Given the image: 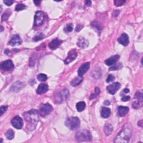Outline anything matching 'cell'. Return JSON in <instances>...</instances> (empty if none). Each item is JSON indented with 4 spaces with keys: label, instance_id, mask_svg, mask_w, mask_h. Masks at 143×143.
<instances>
[{
    "label": "cell",
    "instance_id": "obj_1",
    "mask_svg": "<svg viewBox=\"0 0 143 143\" xmlns=\"http://www.w3.org/2000/svg\"><path fill=\"white\" fill-rule=\"evenodd\" d=\"M23 115L24 119L26 122V128L29 131L34 130L39 121L38 111L32 109L25 112Z\"/></svg>",
    "mask_w": 143,
    "mask_h": 143
},
{
    "label": "cell",
    "instance_id": "obj_2",
    "mask_svg": "<svg viewBox=\"0 0 143 143\" xmlns=\"http://www.w3.org/2000/svg\"><path fill=\"white\" fill-rule=\"evenodd\" d=\"M132 127L130 123H126L123 126L122 130L120 131L114 140V142L127 143L131 136Z\"/></svg>",
    "mask_w": 143,
    "mask_h": 143
},
{
    "label": "cell",
    "instance_id": "obj_3",
    "mask_svg": "<svg viewBox=\"0 0 143 143\" xmlns=\"http://www.w3.org/2000/svg\"><path fill=\"white\" fill-rule=\"evenodd\" d=\"M92 138V137L91 132L84 129L77 132L75 135V139L78 142L90 141Z\"/></svg>",
    "mask_w": 143,
    "mask_h": 143
},
{
    "label": "cell",
    "instance_id": "obj_4",
    "mask_svg": "<svg viewBox=\"0 0 143 143\" xmlns=\"http://www.w3.org/2000/svg\"><path fill=\"white\" fill-rule=\"evenodd\" d=\"M65 124L70 130H75L80 126V120L77 117H72L65 121Z\"/></svg>",
    "mask_w": 143,
    "mask_h": 143
},
{
    "label": "cell",
    "instance_id": "obj_5",
    "mask_svg": "<svg viewBox=\"0 0 143 143\" xmlns=\"http://www.w3.org/2000/svg\"><path fill=\"white\" fill-rule=\"evenodd\" d=\"M69 96V91L67 89H64L55 95L53 101L55 103H62L67 100Z\"/></svg>",
    "mask_w": 143,
    "mask_h": 143
},
{
    "label": "cell",
    "instance_id": "obj_6",
    "mask_svg": "<svg viewBox=\"0 0 143 143\" xmlns=\"http://www.w3.org/2000/svg\"><path fill=\"white\" fill-rule=\"evenodd\" d=\"M53 111V107L49 103L43 104L40 107L39 112L41 116L45 117L50 114Z\"/></svg>",
    "mask_w": 143,
    "mask_h": 143
},
{
    "label": "cell",
    "instance_id": "obj_7",
    "mask_svg": "<svg viewBox=\"0 0 143 143\" xmlns=\"http://www.w3.org/2000/svg\"><path fill=\"white\" fill-rule=\"evenodd\" d=\"M134 98L135 100L134 101L133 103H132V106L135 109H138L141 107L142 104V92H140L139 91L137 92Z\"/></svg>",
    "mask_w": 143,
    "mask_h": 143
},
{
    "label": "cell",
    "instance_id": "obj_8",
    "mask_svg": "<svg viewBox=\"0 0 143 143\" xmlns=\"http://www.w3.org/2000/svg\"><path fill=\"white\" fill-rule=\"evenodd\" d=\"M45 15L43 12L39 11L36 12L34 18V26H40L44 23Z\"/></svg>",
    "mask_w": 143,
    "mask_h": 143
},
{
    "label": "cell",
    "instance_id": "obj_9",
    "mask_svg": "<svg viewBox=\"0 0 143 143\" xmlns=\"http://www.w3.org/2000/svg\"><path fill=\"white\" fill-rule=\"evenodd\" d=\"M11 123L13 127L17 129H21L23 128L24 124L23 119L19 116H16L13 118L11 120Z\"/></svg>",
    "mask_w": 143,
    "mask_h": 143
},
{
    "label": "cell",
    "instance_id": "obj_10",
    "mask_svg": "<svg viewBox=\"0 0 143 143\" xmlns=\"http://www.w3.org/2000/svg\"><path fill=\"white\" fill-rule=\"evenodd\" d=\"M1 67L2 69L4 71H9L11 70L14 68V65H13L12 60H6L1 63Z\"/></svg>",
    "mask_w": 143,
    "mask_h": 143
},
{
    "label": "cell",
    "instance_id": "obj_11",
    "mask_svg": "<svg viewBox=\"0 0 143 143\" xmlns=\"http://www.w3.org/2000/svg\"><path fill=\"white\" fill-rule=\"evenodd\" d=\"M120 87L121 84L120 83H119V82H115V83L107 86L106 87V89L111 95H115L116 92L119 91Z\"/></svg>",
    "mask_w": 143,
    "mask_h": 143
},
{
    "label": "cell",
    "instance_id": "obj_12",
    "mask_svg": "<svg viewBox=\"0 0 143 143\" xmlns=\"http://www.w3.org/2000/svg\"><path fill=\"white\" fill-rule=\"evenodd\" d=\"M77 57V53L75 51V50H73L69 51L68 54V56L64 60V63L65 64H68L70 63L74 60L76 59V58Z\"/></svg>",
    "mask_w": 143,
    "mask_h": 143
},
{
    "label": "cell",
    "instance_id": "obj_13",
    "mask_svg": "<svg viewBox=\"0 0 143 143\" xmlns=\"http://www.w3.org/2000/svg\"><path fill=\"white\" fill-rule=\"evenodd\" d=\"M90 67V63L87 62L82 64L78 70V74L79 76H82L87 72Z\"/></svg>",
    "mask_w": 143,
    "mask_h": 143
},
{
    "label": "cell",
    "instance_id": "obj_14",
    "mask_svg": "<svg viewBox=\"0 0 143 143\" xmlns=\"http://www.w3.org/2000/svg\"><path fill=\"white\" fill-rule=\"evenodd\" d=\"M22 43V41L21 40L20 37L18 35H13L12 38L11 39L9 43V44L11 46H15L21 45Z\"/></svg>",
    "mask_w": 143,
    "mask_h": 143
},
{
    "label": "cell",
    "instance_id": "obj_15",
    "mask_svg": "<svg viewBox=\"0 0 143 143\" xmlns=\"http://www.w3.org/2000/svg\"><path fill=\"white\" fill-rule=\"evenodd\" d=\"M118 42H119L121 44H122L123 46H127L129 43V39L128 35L125 34V33H123V34L121 35V37L119 38V39H117Z\"/></svg>",
    "mask_w": 143,
    "mask_h": 143
},
{
    "label": "cell",
    "instance_id": "obj_16",
    "mask_svg": "<svg viewBox=\"0 0 143 143\" xmlns=\"http://www.w3.org/2000/svg\"><path fill=\"white\" fill-rule=\"evenodd\" d=\"M129 111V107L126 106H119L117 108V115L119 117H124Z\"/></svg>",
    "mask_w": 143,
    "mask_h": 143
},
{
    "label": "cell",
    "instance_id": "obj_17",
    "mask_svg": "<svg viewBox=\"0 0 143 143\" xmlns=\"http://www.w3.org/2000/svg\"><path fill=\"white\" fill-rule=\"evenodd\" d=\"M119 58L120 56L119 55H115V56H112L110 58H109V59H106L104 63H105V64L107 65L110 66L114 64L115 63H116L118 61V60L119 59Z\"/></svg>",
    "mask_w": 143,
    "mask_h": 143
},
{
    "label": "cell",
    "instance_id": "obj_18",
    "mask_svg": "<svg viewBox=\"0 0 143 143\" xmlns=\"http://www.w3.org/2000/svg\"><path fill=\"white\" fill-rule=\"evenodd\" d=\"M24 83H22L21 82H16V83L13 84L10 88V91L12 92H19V91H20L24 87Z\"/></svg>",
    "mask_w": 143,
    "mask_h": 143
},
{
    "label": "cell",
    "instance_id": "obj_19",
    "mask_svg": "<svg viewBox=\"0 0 143 143\" xmlns=\"http://www.w3.org/2000/svg\"><path fill=\"white\" fill-rule=\"evenodd\" d=\"M62 43L63 42L62 40L58 39H55L49 44V47L52 50H54V49L58 48Z\"/></svg>",
    "mask_w": 143,
    "mask_h": 143
},
{
    "label": "cell",
    "instance_id": "obj_20",
    "mask_svg": "<svg viewBox=\"0 0 143 143\" xmlns=\"http://www.w3.org/2000/svg\"><path fill=\"white\" fill-rule=\"evenodd\" d=\"M48 86L46 84L42 83L39 84L37 90V93L38 95H42L48 91Z\"/></svg>",
    "mask_w": 143,
    "mask_h": 143
},
{
    "label": "cell",
    "instance_id": "obj_21",
    "mask_svg": "<svg viewBox=\"0 0 143 143\" xmlns=\"http://www.w3.org/2000/svg\"><path fill=\"white\" fill-rule=\"evenodd\" d=\"M111 110L108 107H102V109H101V116L102 117L104 118V119H107V118L109 117L111 115Z\"/></svg>",
    "mask_w": 143,
    "mask_h": 143
},
{
    "label": "cell",
    "instance_id": "obj_22",
    "mask_svg": "<svg viewBox=\"0 0 143 143\" xmlns=\"http://www.w3.org/2000/svg\"><path fill=\"white\" fill-rule=\"evenodd\" d=\"M77 45L81 48H86L88 46V42L83 38H80L78 40Z\"/></svg>",
    "mask_w": 143,
    "mask_h": 143
},
{
    "label": "cell",
    "instance_id": "obj_23",
    "mask_svg": "<svg viewBox=\"0 0 143 143\" xmlns=\"http://www.w3.org/2000/svg\"><path fill=\"white\" fill-rule=\"evenodd\" d=\"M83 80V78L82 77V76H77L74 78L72 81L70 82L71 86L73 87H76L78 86L79 84H81L82 81Z\"/></svg>",
    "mask_w": 143,
    "mask_h": 143
},
{
    "label": "cell",
    "instance_id": "obj_24",
    "mask_svg": "<svg viewBox=\"0 0 143 143\" xmlns=\"http://www.w3.org/2000/svg\"><path fill=\"white\" fill-rule=\"evenodd\" d=\"M113 131V128L110 123H106L104 126V131L106 135H110Z\"/></svg>",
    "mask_w": 143,
    "mask_h": 143
},
{
    "label": "cell",
    "instance_id": "obj_25",
    "mask_svg": "<svg viewBox=\"0 0 143 143\" xmlns=\"http://www.w3.org/2000/svg\"><path fill=\"white\" fill-rule=\"evenodd\" d=\"M86 104L84 102H78L76 104V108L78 112H82L86 108Z\"/></svg>",
    "mask_w": 143,
    "mask_h": 143
},
{
    "label": "cell",
    "instance_id": "obj_26",
    "mask_svg": "<svg viewBox=\"0 0 143 143\" xmlns=\"http://www.w3.org/2000/svg\"><path fill=\"white\" fill-rule=\"evenodd\" d=\"M91 26L93 28H95V29L97 30L98 32H101L102 30V27L100 23H98L97 21H93L91 24Z\"/></svg>",
    "mask_w": 143,
    "mask_h": 143
},
{
    "label": "cell",
    "instance_id": "obj_27",
    "mask_svg": "<svg viewBox=\"0 0 143 143\" xmlns=\"http://www.w3.org/2000/svg\"><path fill=\"white\" fill-rule=\"evenodd\" d=\"M15 136V133L12 129H9L6 133V136L9 140H12Z\"/></svg>",
    "mask_w": 143,
    "mask_h": 143
},
{
    "label": "cell",
    "instance_id": "obj_28",
    "mask_svg": "<svg viewBox=\"0 0 143 143\" xmlns=\"http://www.w3.org/2000/svg\"><path fill=\"white\" fill-rule=\"evenodd\" d=\"M11 12L10 11V10H7L5 12L3 15H2L1 17V21H7L9 19V16L11 15Z\"/></svg>",
    "mask_w": 143,
    "mask_h": 143
},
{
    "label": "cell",
    "instance_id": "obj_29",
    "mask_svg": "<svg viewBox=\"0 0 143 143\" xmlns=\"http://www.w3.org/2000/svg\"><path fill=\"white\" fill-rule=\"evenodd\" d=\"M73 29V25L72 24H68L66 25L64 28V31L65 32H70L72 31Z\"/></svg>",
    "mask_w": 143,
    "mask_h": 143
},
{
    "label": "cell",
    "instance_id": "obj_30",
    "mask_svg": "<svg viewBox=\"0 0 143 143\" xmlns=\"http://www.w3.org/2000/svg\"><path fill=\"white\" fill-rule=\"evenodd\" d=\"M44 35L43 33H39L35 36L34 38H33V40L34 42H38V41L44 39Z\"/></svg>",
    "mask_w": 143,
    "mask_h": 143
},
{
    "label": "cell",
    "instance_id": "obj_31",
    "mask_svg": "<svg viewBox=\"0 0 143 143\" xmlns=\"http://www.w3.org/2000/svg\"><path fill=\"white\" fill-rule=\"evenodd\" d=\"M122 65L121 63H117L116 64L114 65V66H112L109 69L110 70H119L120 69L122 68Z\"/></svg>",
    "mask_w": 143,
    "mask_h": 143
},
{
    "label": "cell",
    "instance_id": "obj_32",
    "mask_svg": "<svg viewBox=\"0 0 143 143\" xmlns=\"http://www.w3.org/2000/svg\"><path fill=\"white\" fill-rule=\"evenodd\" d=\"M100 93V88L98 87H96L95 88V93H93V94L91 95L90 97V100H92L93 99H94L95 98H96L97 96H98L99 95V94Z\"/></svg>",
    "mask_w": 143,
    "mask_h": 143
},
{
    "label": "cell",
    "instance_id": "obj_33",
    "mask_svg": "<svg viewBox=\"0 0 143 143\" xmlns=\"http://www.w3.org/2000/svg\"><path fill=\"white\" fill-rule=\"evenodd\" d=\"M37 78H38V80L41 82H44L46 81V79H47L48 78L46 75H45V74H43V73L39 74V75L38 76Z\"/></svg>",
    "mask_w": 143,
    "mask_h": 143
},
{
    "label": "cell",
    "instance_id": "obj_34",
    "mask_svg": "<svg viewBox=\"0 0 143 143\" xmlns=\"http://www.w3.org/2000/svg\"><path fill=\"white\" fill-rule=\"evenodd\" d=\"M26 8V6L24 4H19L16 5L15 7V10L16 11H20L23 10Z\"/></svg>",
    "mask_w": 143,
    "mask_h": 143
},
{
    "label": "cell",
    "instance_id": "obj_35",
    "mask_svg": "<svg viewBox=\"0 0 143 143\" xmlns=\"http://www.w3.org/2000/svg\"><path fill=\"white\" fill-rule=\"evenodd\" d=\"M126 3V1H121V0H115L114 1L115 5L116 6H121Z\"/></svg>",
    "mask_w": 143,
    "mask_h": 143
},
{
    "label": "cell",
    "instance_id": "obj_36",
    "mask_svg": "<svg viewBox=\"0 0 143 143\" xmlns=\"http://www.w3.org/2000/svg\"><path fill=\"white\" fill-rule=\"evenodd\" d=\"M115 77L112 75H109L108 77L106 79V82L107 83H110V82H113L115 80Z\"/></svg>",
    "mask_w": 143,
    "mask_h": 143
},
{
    "label": "cell",
    "instance_id": "obj_37",
    "mask_svg": "<svg viewBox=\"0 0 143 143\" xmlns=\"http://www.w3.org/2000/svg\"><path fill=\"white\" fill-rule=\"evenodd\" d=\"M8 109V106H2L1 107V116H2L5 112L6 111V110Z\"/></svg>",
    "mask_w": 143,
    "mask_h": 143
},
{
    "label": "cell",
    "instance_id": "obj_38",
    "mask_svg": "<svg viewBox=\"0 0 143 143\" xmlns=\"http://www.w3.org/2000/svg\"><path fill=\"white\" fill-rule=\"evenodd\" d=\"M13 2H14V1H11V0H5V1H4V3L6 4L8 6H11Z\"/></svg>",
    "mask_w": 143,
    "mask_h": 143
},
{
    "label": "cell",
    "instance_id": "obj_39",
    "mask_svg": "<svg viewBox=\"0 0 143 143\" xmlns=\"http://www.w3.org/2000/svg\"><path fill=\"white\" fill-rule=\"evenodd\" d=\"M130 99V96H124V97H123L121 99V100L123 102H126V101H129V100Z\"/></svg>",
    "mask_w": 143,
    "mask_h": 143
},
{
    "label": "cell",
    "instance_id": "obj_40",
    "mask_svg": "<svg viewBox=\"0 0 143 143\" xmlns=\"http://www.w3.org/2000/svg\"><path fill=\"white\" fill-rule=\"evenodd\" d=\"M82 27H83V26H82V25H78L77 26L76 28V31L78 32L79 30H81L82 29Z\"/></svg>",
    "mask_w": 143,
    "mask_h": 143
},
{
    "label": "cell",
    "instance_id": "obj_41",
    "mask_svg": "<svg viewBox=\"0 0 143 143\" xmlns=\"http://www.w3.org/2000/svg\"><path fill=\"white\" fill-rule=\"evenodd\" d=\"M91 1H89V0H87V1H85V4H86V5H87V6H91Z\"/></svg>",
    "mask_w": 143,
    "mask_h": 143
},
{
    "label": "cell",
    "instance_id": "obj_42",
    "mask_svg": "<svg viewBox=\"0 0 143 143\" xmlns=\"http://www.w3.org/2000/svg\"><path fill=\"white\" fill-rule=\"evenodd\" d=\"M34 3L35 4L36 6H39V5H40L41 1H34Z\"/></svg>",
    "mask_w": 143,
    "mask_h": 143
},
{
    "label": "cell",
    "instance_id": "obj_43",
    "mask_svg": "<svg viewBox=\"0 0 143 143\" xmlns=\"http://www.w3.org/2000/svg\"><path fill=\"white\" fill-rule=\"evenodd\" d=\"M119 12H120L119 11H118V10L115 11H114V13H113V15H114V16H115V17H116V16H117V15H119Z\"/></svg>",
    "mask_w": 143,
    "mask_h": 143
},
{
    "label": "cell",
    "instance_id": "obj_44",
    "mask_svg": "<svg viewBox=\"0 0 143 143\" xmlns=\"http://www.w3.org/2000/svg\"><path fill=\"white\" fill-rule=\"evenodd\" d=\"M137 125H138V126H140V127H142V120H140L138 122V123H137Z\"/></svg>",
    "mask_w": 143,
    "mask_h": 143
},
{
    "label": "cell",
    "instance_id": "obj_45",
    "mask_svg": "<svg viewBox=\"0 0 143 143\" xmlns=\"http://www.w3.org/2000/svg\"><path fill=\"white\" fill-rule=\"evenodd\" d=\"M104 104H105V105H109V104H110V102L109 101L106 100V101H105L104 102Z\"/></svg>",
    "mask_w": 143,
    "mask_h": 143
},
{
    "label": "cell",
    "instance_id": "obj_46",
    "mask_svg": "<svg viewBox=\"0 0 143 143\" xmlns=\"http://www.w3.org/2000/svg\"><path fill=\"white\" fill-rule=\"evenodd\" d=\"M10 53V51L9 50H7V49H6V50H5V53L7 54V55H8V56L9 55Z\"/></svg>",
    "mask_w": 143,
    "mask_h": 143
},
{
    "label": "cell",
    "instance_id": "obj_47",
    "mask_svg": "<svg viewBox=\"0 0 143 143\" xmlns=\"http://www.w3.org/2000/svg\"><path fill=\"white\" fill-rule=\"evenodd\" d=\"M129 91H130V90H129L128 88H125L124 90H123V92H124L126 93H129Z\"/></svg>",
    "mask_w": 143,
    "mask_h": 143
},
{
    "label": "cell",
    "instance_id": "obj_48",
    "mask_svg": "<svg viewBox=\"0 0 143 143\" xmlns=\"http://www.w3.org/2000/svg\"><path fill=\"white\" fill-rule=\"evenodd\" d=\"M1 32H2V31H3V30H4V27H3V26H1Z\"/></svg>",
    "mask_w": 143,
    "mask_h": 143
},
{
    "label": "cell",
    "instance_id": "obj_49",
    "mask_svg": "<svg viewBox=\"0 0 143 143\" xmlns=\"http://www.w3.org/2000/svg\"><path fill=\"white\" fill-rule=\"evenodd\" d=\"M2 142V139H1V142Z\"/></svg>",
    "mask_w": 143,
    "mask_h": 143
}]
</instances>
